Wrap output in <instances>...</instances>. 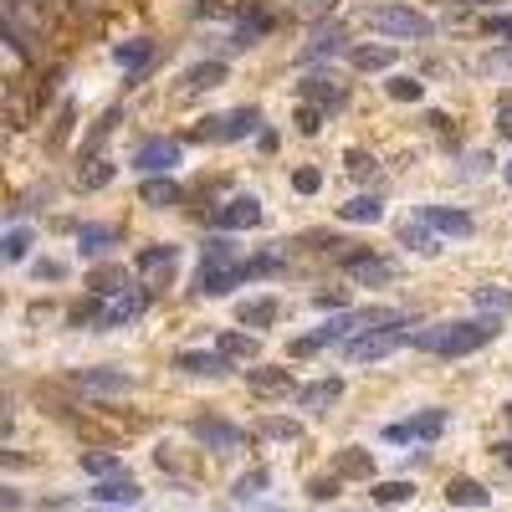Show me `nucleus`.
<instances>
[{"mask_svg":"<svg viewBox=\"0 0 512 512\" xmlns=\"http://www.w3.org/2000/svg\"><path fill=\"white\" fill-rule=\"evenodd\" d=\"M502 318H456V323H431V328H415L410 344L420 354H436V359H466V354H477L487 349L492 338H497Z\"/></svg>","mask_w":512,"mask_h":512,"instance_id":"nucleus-1","label":"nucleus"},{"mask_svg":"<svg viewBox=\"0 0 512 512\" xmlns=\"http://www.w3.org/2000/svg\"><path fill=\"white\" fill-rule=\"evenodd\" d=\"M410 323H390V328H364V333H354L349 344H344V354L354 359V364H379V359H390L395 349H405L410 344Z\"/></svg>","mask_w":512,"mask_h":512,"instance_id":"nucleus-2","label":"nucleus"},{"mask_svg":"<svg viewBox=\"0 0 512 512\" xmlns=\"http://www.w3.org/2000/svg\"><path fill=\"white\" fill-rule=\"evenodd\" d=\"M364 26L379 31V36H400V41H425L436 31L431 16H420L410 6H374V11H364Z\"/></svg>","mask_w":512,"mask_h":512,"instance_id":"nucleus-3","label":"nucleus"},{"mask_svg":"<svg viewBox=\"0 0 512 512\" xmlns=\"http://www.w3.org/2000/svg\"><path fill=\"white\" fill-rule=\"evenodd\" d=\"M262 128V108H231L221 118H205L195 128V144H236V139H251Z\"/></svg>","mask_w":512,"mask_h":512,"instance_id":"nucleus-4","label":"nucleus"},{"mask_svg":"<svg viewBox=\"0 0 512 512\" xmlns=\"http://www.w3.org/2000/svg\"><path fill=\"white\" fill-rule=\"evenodd\" d=\"M441 436H446V410H420L410 420L384 425V441H390V446H431Z\"/></svg>","mask_w":512,"mask_h":512,"instance_id":"nucleus-5","label":"nucleus"},{"mask_svg":"<svg viewBox=\"0 0 512 512\" xmlns=\"http://www.w3.org/2000/svg\"><path fill=\"white\" fill-rule=\"evenodd\" d=\"M149 313V287H118L103 297V308H98V328H128L134 318Z\"/></svg>","mask_w":512,"mask_h":512,"instance_id":"nucleus-6","label":"nucleus"},{"mask_svg":"<svg viewBox=\"0 0 512 512\" xmlns=\"http://www.w3.org/2000/svg\"><path fill=\"white\" fill-rule=\"evenodd\" d=\"M72 390H82V395H128V390H134V374L118 369V364L77 369V374H72Z\"/></svg>","mask_w":512,"mask_h":512,"instance_id":"nucleus-7","label":"nucleus"},{"mask_svg":"<svg viewBox=\"0 0 512 512\" xmlns=\"http://www.w3.org/2000/svg\"><path fill=\"white\" fill-rule=\"evenodd\" d=\"M180 159H185V144L180 139H149V144H139L134 169H139V175H175Z\"/></svg>","mask_w":512,"mask_h":512,"instance_id":"nucleus-8","label":"nucleus"},{"mask_svg":"<svg viewBox=\"0 0 512 512\" xmlns=\"http://www.w3.org/2000/svg\"><path fill=\"white\" fill-rule=\"evenodd\" d=\"M190 436H195L205 451H236V446L246 441L241 425H231V420H221V415H200V420H190Z\"/></svg>","mask_w":512,"mask_h":512,"instance_id":"nucleus-9","label":"nucleus"},{"mask_svg":"<svg viewBox=\"0 0 512 512\" xmlns=\"http://www.w3.org/2000/svg\"><path fill=\"white\" fill-rule=\"evenodd\" d=\"M241 282H246V262H200V272H195L200 297H226Z\"/></svg>","mask_w":512,"mask_h":512,"instance_id":"nucleus-10","label":"nucleus"},{"mask_svg":"<svg viewBox=\"0 0 512 512\" xmlns=\"http://www.w3.org/2000/svg\"><path fill=\"white\" fill-rule=\"evenodd\" d=\"M134 272H139L144 282H154V287L175 282V272H180V246H144L139 262H134Z\"/></svg>","mask_w":512,"mask_h":512,"instance_id":"nucleus-11","label":"nucleus"},{"mask_svg":"<svg viewBox=\"0 0 512 512\" xmlns=\"http://www.w3.org/2000/svg\"><path fill=\"white\" fill-rule=\"evenodd\" d=\"M297 93H303V103H318L323 113L333 108H344L349 103V88H344V82H338L333 72H313V77H303V88H297Z\"/></svg>","mask_w":512,"mask_h":512,"instance_id":"nucleus-12","label":"nucleus"},{"mask_svg":"<svg viewBox=\"0 0 512 512\" xmlns=\"http://www.w3.org/2000/svg\"><path fill=\"white\" fill-rule=\"evenodd\" d=\"M216 226L221 231H256V226H262V200H256V195H231L216 210Z\"/></svg>","mask_w":512,"mask_h":512,"instance_id":"nucleus-13","label":"nucleus"},{"mask_svg":"<svg viewBox=\"0 0 512 512\" xmlns=\"http://www.w3.org/2000/svg\"><path fill=\"white\" fill-rule=\"evenodd\" d=\"M175 369L195 374V379H221V374H231V359L221 349H185V354H175Z\"/></svg>","mask_w":512,"mask_h":512,"instance_id":"nucleus-14","label":"nucleus"},{"mask_svg":"<svg viewBox=\"0 0 512 512\" xmlns=\"http://www.w3.org/2000/svg\"><path fill=\"white\" fill-rule=\"evenodd\" d=\"M88 497H93L98 507H134V502L144 497V487H139L134 477H128V472H118V477H103Z\"/></svg>","mask_w":512,"mask_h":512,"instance_id":"nucleus-15","label":"nucleus"},{"mask_svg":"<svg viewBox=\"0 0 512 512\" xmlns=\"http://www.w3.org/2000/svg\"><path fill=\"white\" fill-rule=\"evenodd\" d=\"M400 246L415 256H441V231L425 216H410V221H400Z\"/></svg>","mask_w":512,"mask_h":512,"instance_id":"nucleus-16","label":"nucleus"},{"mask_svg":"<svg viewBox=\"0 0 512 512\" xmlns=\"http://www.w3.org/2000/svg\"><path fill=\"white\" fill-rule=\"evenodd\" d=\"M241 374H246V384H251L256 395H287L292 384H297L287 364H251V369H241Z\"/></svg>","mask_w":512,"mask_h":512,"instance_id":"nucleus-17","label":"nucleus"},{"mask_svg":"<svg viewBox=\"0 0 512 512\" xmlns=\"http://www.w3.org/2000/svg\"><path fill=\"white\" fill-rule=\"evenodd\" d=\"M344 272H349L354 282H364V287H369V282H390V277H395V267L384 262V256H374V251H349V256H344Z\"/></svg>","mask_w":512,"mask_h":512,"instance_id":"nucleus-18","label":"nucleus"},{"mask_svg":"<svg viewBox=\"0 0 512 512\" xmlns=\"http://www.w3.org/2000/svg\"><path fill=\"white\" fill-rule=\"evenodd\" d=\"M338 400H344V379H313V384L297 390V410H313V415H323Z\"/></svg>","mask_w":512,"mask_h":512,"instance_id":"nucleus-19","label":"nucleus"},{"mask_svg":"<svg viewBox=\"0 0 512 512\" xmlns=\"http://www.w3.org/2000/svg\"><path fill=\"white\" fill-rule=\"evenodd\" d=\"M420 216L431 221L441 236H472V231H477V226H472V216H466V210H451V205H425Z\"/></svg>","mask_w":512,"mask_h":512,"instance_id":"nucleus-20","label":"nucleus"},{"mask_svg":"<svg viewBox=\"0 0 512 512\" xmlns=\"http://www.w3.org/2000/svg\"><path fill=\"white\" fill-rule=\"evenodd\" d=\"M154 57V41L149 36H134V41H123V47L113 52V62L123 67V77L128 82H139V72H144V62Z\"/></svg>","mask_w":512,"mask_h":512,"instance_id":"nucleus-21","label":"nucleus"},{"mask_svg":"<svg viewBox=\"0 0 512 512\" xmlns=\"http://www.w3.org/2000/svg\"><path fill=\"white\" fill-rule=\"evenodd\" d=\"M139 200H144V205H154V210H164V205H180V200H185V190H180L175 180H169V175H144Z\"/></svg>","mask_w":512,"mask_h":512,"instance_id":"nucleus-22","label":"nucleus"},{"mask_svg":"<svg viewBox=\"0 0 512 512\" xmlns=\"http://www.w3.org/2000/svg\"><path fill=\"white\" fill-rule=\"evenodd\" d=\"M221 82H226V62H216V57H210V62H195V67L185 72V93L195 98V93L221 88Z\"/></svg>","mask_w":512,"mask_h":512,"instance_id":"nucleus-23","label":"nucleus"},{"mask_svg":"<svg viewBox=\"0 0 512 512\" xmlns=\"http://www.w3.org/2000/svg\"><path fill=\"white\" fill-rule=\"evenodd\" d=\"M333 477H349V482H369V477H374V456H369V451H359V446L338 451V461H333Z\"/></svg>","mask_w":512,"mask_h":512,"instance_id":"nucleus-24","label":"nucleus"},{"mask_svg":"<svg viewBox=\"0 0 512 512\" xmlns=\"http://www.w3.org/2000/svg\"><path fill=\"white\" fill-rule=\"evenodd\" d=\"M216 349H221L231 364H251L256 354H262V338H256V333H221Z\"/></svg>","mask_w":512,"mask_h":512,"instance_id":"nucleus-25","label":"nucleus"},{"mask_svg":"<svg viewBox=\"0 0 512 512\" xmlns=\"http://www.w3.org/2000/svg\"><path fill=\"white\" fill-rule=\"evenodd\" d=\"M338 216H344L349 226H374L384 216V200L379 195H354L349 205H338Z\"/></svg>","mask_w":512,"mask_h":512,"instance_id":"nucleus-26","label":"nucleus"},{"mask_svg":"<svg viewBox=\"0 0 512 512\" xmlns=\"http://www.w3.org/2000/svg\"><path fill=\"white\" fill-rule=\"evenodd\" d=\"M277 297H251V303H241L236 308V318H241V328H272L277 323Z\"/></svg>","mask_w":512,"mask_h":512,"instance_id":"nucleus-27","label":"nucleus"},{"mask_svg":"<svg viewBox=\"0 0 512 512\" xmlns=\"http://www.w3.org/2000/svg\"><path fill=\"white\" fill-rule=\"evenodd\" d=\"M118 241H123L118 226H77V246H82V256H103V251L118 246Z\"/></svg>","mask_w":512,"mask_h":512,"instance_id":"nucleus-28","label":"nucleus"},{"mask_svg":"<svg viewBox=\"0 0 512 512\" xmlns=\"http://www.w3.org/2000/svg\"><path fill=\"white\" fill-rule=\"evenodd\" d=\"M113 175H118V164L93 154L88 164H77V190H103V185H113Z\"/></svg>","mask_w":512,"mask_h":512,"instance_id":"nucleus-29","label":"nucleus"},{"mask_svg":"<svg viewBox=\"0 0 512 512\" xmlns=\"http://www.w3.org/2000/svg\"><path fill=\"white\" fill-rule=\"evenodd\" d=\"M344 26H323V31H313L308 36V47H303V57L308 62H318V57H333V52H344Z\"/></svg>","mask_w":512,"mask_h":512,"instance_id":"nucleus-30","label":"nucleus"},{"mask_svg":"<svg viewBox=\"0 0 512 512\" xmlns=\"http://www.w3.org/2000/svg\"><path fill=\"white\" fill-rule=\"evenodd\" d=\"M446 502H451V507H487L492 492H487L482 482H472V477H456V482L446 487Z\"/></svg>","mask_w":512,"mask_h":512,"instance_id":"nucleus-31","label":"nucleus"},{"mask_svg":"<svg viewBox=\"0 0 512 512\" xmlns=\"http://www.w3.org/2000/svg\"><path fill=\"white\" fill-rule=\"evenodd\" d=\"M267 31H272V16H267V11H251V16H241V26H236L231 41H236V47H256Z\"/></svg>","mask_w":512,"mask_h":512,"instance_id":"nucleus-32","label":"nucleus"},{"mask_svg":"<svg viewBox=\"0 0 512 512\" xmlns=\"http://www.w3.org/2000/svg\"><path fill=\"white\" fill-rule=\"evenodd\" d=\"M349 62H354L359 72H384V67H395V52H390V47H354Z\"/></svg>","mask_w":512,"mask_h":512,"instance_id":"nucleus-33","label":"nucleus"},{"mask_svg":"<svg viewBox=\"0 0 512 512\" xmlns=\"http://www.w3.org/2000/svg\"><path fill=\"white\" fill-rule=\"evenodd\" d=\"M472 297H477V308L492 313V318H507V313H512V292H507V287H477Z\"/></svg>","mask_w":512,"mask_h":512,"instance_id":"nucleus-34","label":"nucleus"},{"mask_svg":"<svg viewBox=\"0 0 512 512\" xmlns=\"http://www.w3.org/2000/svg\"><path fill=\"white\" fill-rule=\"evenodd\" d=\"M369 497H374L379 507H405V502L415 497V487H410V482H374Z\"/></svg>","mask_w":512,"mask_h":512,"instance_id":"nucleus-35","label":"nucleus"},{"mask_svg":"<svg viewBox=\"0 0 512 512\" xmlns=\"http://www.w3.org/2000/svg\"><path fill=\"white\" fill-rule=\"evenodd\" d=\"M82 472H88V477H118L123 472V461L113 456V451H88V456H82Z\"/></svg>","mask_w":512,"mask_h":512,"instance_id":"nucleus-36","label":"nucleus"},{"mask_svg":"<svg viewBox=\"0 0 512 512\" xmlns=\"http://www.w3.org/2000/svg\"><path fill=\"white\" fill-rule=\"evenodd\" d=\"M26 251H31V231H26V226H11L6 241H0V256L16 267V262H26Z\"/></svg>","mask_w":512,"mask_h":512,"instance_id":"nucleus-37","label":"nucleus"},{"mask_svg":"<svg viewBox=\"0 0 512 512\" xmlns=\"http://www.w3.org/2000/svg\"><path fill=\"white\" fill-rule=\"evenodd\" d=\"M384 88H390V98H395V103H420V98H425V82H420V77H405V72H400V77H390Z\"/></svg>","mask_w":512,"mask_h":512,"instance_id":"nucleus-38","label":"nucleus"},{"mask_svg":"<svg viewBox=\"0 0 512 512\" xmlns=\"http://www.w3.org/2000/svg\"><path fill=\"white\" fill-rule=\"evenodd\" d=\"M262 436H272V441H303V425L272 415V420H262Z\"/></svg>","mask_w":512,"mask_h":512,"instance_id":"nucleus-39","label":"nucleus"},{"mask_svg":"<svg viewBox=\"0 0 512 512\" xmlns=\"http://www.w3.org/2000/svg\"><path fill=\"white\" fill-rule=\"evenodd\" d=\"M200 262H236V246L221 241V236H210V241L200 246Z\"/></svg>","mask_w":512,"mask_h":512,"instance_id":"nucleus-40","label":"nucleus"},{"mask_svg":"<svg viewBox=\"0 0 512 512\" xmlns=\"http://www.w3.org/2000/svg\"><path fill=\"white\" fill-rule=\"evenodd\" d=\"M292 190H297V195H318V190H323V175H318V169H308V164H303V169H297V175H292Z\"/></svg>","mask_w":512,"mask_h":512,"instance_id":"nucleus-41","label":"nucleus"},{"mask_svg":"<svg viewBox=\"0 0 512 512\" xmlns=\"http://www.w3.org/2000/svg\"><path fill=\"white\" fill-rule=\"evenodd\" d=\"M262 487H267V472L256 466V472H246V477L236 482V497H241V502H246V497H262Z\"/></svg>","mask_w":512,"mask_h":512,"instance_id":"nucleus-42","label":"nucleus"},{"mask_svg":"<svg viewBox=\"0 0 512 512\" xmlns=\"http://www.w3.org/2000/svg\"><path fill=\"white\" fill-rule=\"evenodd\" d=\"M374 169H379V164H374V154H364V149H349V175H354V180H369Z\"/></svg>","mask_w":512,"mask_h":512,"instance_id":"nucleus-43","label":"nucleus"},{"mask_svg":"<svg viewBox=\"0 0 512 512\" xmlns=\"http://www.w3.org/2000/svg\"><path fill=\"white\" fill-rule=\"evenodd\" d=\"M297 128H303V134H318V128H323V108L303 103V108H297Z\"/></svg>","mask_w":512,"mask_h":512,"instance_id":"nucleus-44","label":"nucleus"},{"mask_svg":"<svg viewBox=\"0 0 512 512\" xmlns=\"http://www.w3.org/2000/svg\"><path fill=\"white\" fill-rule=\"evenodd\" d=\"M338 482H344V477H313L308 482V497L313 502H328V497H338Z\"/></svg>","mask_w":512,"mask_h":512,"instance_id":"nucleus-45","label":"nucleus"},{"mask_svg":"<svg viewBox=\"0 0 512 512\" xmlns=\"http://www.w3.org/2000/svg\"><path fill=\"white\" fill-rule=\"evenodd\" d=\"M226 11H231V0H195V6H190L195 21H205V16H226Z\"/></svg>","mask_w":512,"mask_h":512,"instance_id":"nucleus-46","label":"nucleus"},{"mask_svg":"<svg viewBox=\"0 0 512 512\" xmlns=\"http://www.w3.org/2000/svg\"><path fill=\"white\" fill-rule=\"evenodd\" d=\"M492 41H512V11L507 16H487V26H482Z\"/></svg>","mask_w":512,"mask_h":512,"instance_id":"nucleus-47","label":"nucleus"},{"mask_svg":"<svg viewBox=\"0 0 512 512\" xmlns=\"http://www.w3.org/2000/svg\"><path fill=\"white\" fill-rule=\"evenodd\" d=\"M497 134H502V139H512V93H502V98H497Z\"/></svg>","mask_w":512,"mask_h":512,"instance_id":"nucleus-48","label":"nucleus"},{"mask_svg":"<svg viewBox=\"0 0 512 512\" xmlns=\"http://www.w3.org/2000/svg\"><path fill=\"white\" fill-rule=\"evenodd\" d=\"M118 287H123V272H113V267H108V272H93V292L108 297V292H118Z\"/></svg>","mask_w":512,"mask_h":512,"instance_id":"nucleus-49","label":"nucleus"},{"mask_svg":"<svg viewBox=\"0 0 512 512\" xmlns=\"http://www.w3.org/2000/svg\"><path fill=\"white\" fill-rule=\"evenodd\" d=\"M297 11H303V16H333L338 0H297Z\"/></svg>","mask_w":512,"mask_h":512,"instance_id":"nucleus-50","label":"nucleus"},{"mask_svg":"<svg viewBox=\"0 0 512 512\" xmlns=\"http://www.w3.org/2000/svg\"><path fill=\"white\" fill-rule=\"evenodd\" d=\"M113 123H118V108H113V113H103V123H98L93 134H88V149H98V144H103V139L113 134Z\"/></svg>","mask_w":512,"mask_h":512,"instance_id":"nucleus-51","label":"nucleus"},{"mask_svg":"<svg viewBox=\"0 0 512 512\" xmlns=\"http://www.w3.org/2000/svg\"><path fill=\"white\" fill-rule=\"evenodd\" d=\"M344 303H349L344 292H318V297H313V308H323V313H328V308L338 313V308H344Z\"/></svg>","mask_w":512,"mask_h":512,"instance_id":"nucleus-52","label":"nucleus"},{"mask_svg":"<svg viewBox=\"0 0 512 512\" xmlns=\"http://www.w3.org/2000/svg\"><path fill=\"white\" fill-rule=\"evenodd\" d=\"M67 128H72V103H62V113H57V128H52V139H57V144L67 139Z\"/></svg>","mask_w":512,"mask_h":512,"instance_id":"nucleus-53","label":"nucleus"},{"mask_svg":"<svg viewBox=\"0 0 512 512\" xmlns=\"http://www.w3.org/2000/svg\"><path fill=\"white\" fill-rule=\"evenodd\" d=\"M0 507H6V512H21V492H16V487H0Z\"/></svg>","mask_w":512,"mask_h":512,"instance_id":"nucleus-54","label":"nucleus"},{"mask_svg":"<svg viewBox=\"0 0 512 512\" xmlns=\"http://www.w3.org/2000/svg\"><path fill=\"white\" fill-rule=\"evenodd\" d=\"M36 277H47V282H62V262H41Z\"/></svg>","mask_w":512,"mask_h":512,"instance_id":"nucleus-55","label":"nucleus"},{"mask_svg":"<svg viewBox=\"0 0 512 512\" xmlns=\"http://www.w3.org/2000/svg\"><path fill=\"white\" fill-rule=\"evenodd\" d=\"M52 6H67V11H93L98 0H52Z\"/></svg>","mask_w":512,"mask_h":512,"instance_id":"nucleus-56","label":"nucleus"},{"mask_svg":"<svg viewBox=\"0 0 512 512\" xmlns=\"http://www.w3.org/2000/svg\"><path fill=\"white\" fill-rule=\"evenodd\" d=\"M497 456H502V461L512 466V441H502V446H497Z\"/></svg>","mask_w":512,"mask_h":512,"instance_id":"nucleus-57","label":"nucleus"},{"mask_svg":"<svg viewBox=\"0 0 512 512\" xmlns=\"http://www.w3.org/2000/svg\"><path fill=\"white\" fill-rule=\"evenodd\" d=\"M502 180H507V185H512V159H507V164H502Z\"/></svg>","mask_w":512,"mask_h":512,"instance_id":"nucleus-58","label":"nucleus"},{"mask_svg":"<svg viewBox=\"0 0 512 512\" xmlns=\"http://www.w3.org/2000/svg\"><path fill=\"white\" fill-rule=\"evenodd\" d=\"M103 512H128V507H103Z\"/></svg>","mask_w":512,"mask_h":512,"instance_id":"nucleus-59","label":"nucleus"},{"mask_svg":"<svg viewBox=\"0 0 512 512\" xmlns=\"http://www.w3.org/2000/svg\"><path fill=\"white\" fill-rule=\"evenodd\" d=\"M507 420H512V405H507Z\"/></svg>","mask_w":512,"mask_h":512,"instance_id":"nucleus-60","label":"nucleus"}]
</instances>
